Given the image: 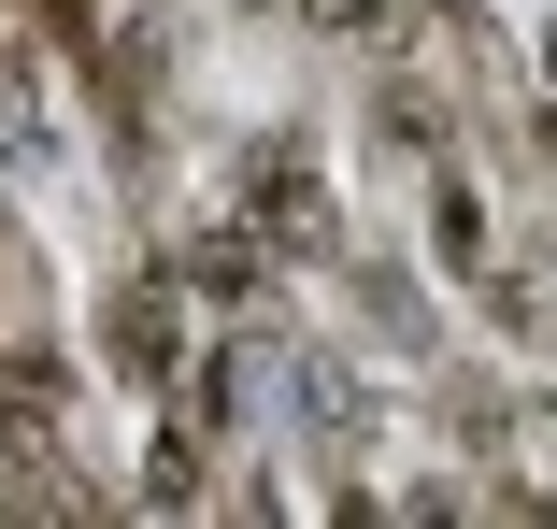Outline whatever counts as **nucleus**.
Listing matches in <instances>:
<instances>
[{
  "mask_svg": "<svg viewBox=\"0 0 557 529\" xmlns=\"http://www.w3.org/2000/svg\"><path fill=\"white\" fill-rule=\"evenodd\" d=\"M115 358H129L144 386L172 372V300H158V286H129V315H115Z\"/></svg>",
  "mask_w": 557,
  "mask_h": 529,
  "instance_id": "1",
  "label": "nucleus"
}]
</instances>
